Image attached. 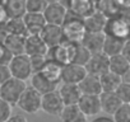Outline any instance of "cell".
Here are the masks:
<instances>
[{
    "instance_id": "cell-31",
    "label": "cell",
    "mask_w": 130,
    "mask_h": 122,
    "mask_svg": "<svg viewBox=\"0 0 130 122\" xmlns=\"http://www.w3.org/2000/svg\"><path fill=\"white\" fill-rule=\"evenodd\" d=\"M113 122H130V106L129 103H122L113 113H112Z\"/></svg>"
},
{
    "instance_id": "cell-25",
    "label": "cell",
    "mask_w": 130,
    "mask_h": 122,
    "mask_svg": "<svg viewBox=\"0 0 130 122\" xmlns=\"http://www.w3.org/2000/svg\"><path fill=\"white\" fill-rule=\"evenodd\" d=\"M126 39H121V38H116L112 36H106L105 34V41H103V46H102V52L111 57L115 55H120L122 51V47L125 45Z\"/></svg>"
},
{
    "instance_id": "cell-3",
    "label": "cell",
    "mask_w": 130,
    "mask_h": 122,
    "mask_svg": "<svg viewBox=\"0 0 130 122\" xmlns=\"http://www.w3.org/2000/svg\"><path fill=\"white\" fill-rule=\"evenodd\" d=\"M8 68H9V71L13 78H17V79H21L24 82H27L31 78V75L33 74L32 69H31L29 56L26 53H19V55L12 56L9 64H8Z\"/></svg>"
},
{
    "instance_id": "cell-40",
    "label": "cell",
    "mask_w": 130,
    "mask_h": 122,
    "mask_svg": "<svg viewBox=\"0 0 130 122\" xmlns=\"http://www.w3.org/2000/svg\"><path fill=\"white\" fill-rule=\"evenodd\" d=\"M57 2H61V0H46V3H57Z\"/></svg>"
},
{
    "instance_id": "cell-14",
    "label": "cell",
    "mask_w": 130,
    "mask_h": 122,
    "mask_svg": "<svg viewBox=\"0 0 130 122\" xmlns=\"http://www.w3.org/2000/svg\"><path fill=\"white\" fill-rule=\"evenodd\" d=\"M40 37L45 42V45L51 48L57 46L62 41V33H61V27L56 24H45L42 31L40 32Z\"/></svg>"
},
{
    "instance_id": "cell-15",
    "label": "cell",
    "mask_w": 130,
    "mask_h": 122,
    "mask_svg": "<svg viewBox=\"0 0 130 122\" xmlns=\"http://www.w3.org/2000/svg\"><path fill=\"white\" fill-rule=\"evenodd\" d=\"M57 93H59L64 106L77 104L80 95H82L79 85L78 84H69V83H62L61 87L57 89Z\"/></svg>"
},
{
    "instance_id": "cell-2",
    "label": "cell",
    "mask_w": 130,
    "mask_h": 122,
    "mask_svg": "<svg viewBox=\"0 0 130 122\" xmlns=\"http://www.w3.org/2000/svg\"><path fill=\"white\" fill-rule=\"evenodd\" d=\"M26 87H27V84L24 80L10 76L3 84H0V98L14 107L17 104L21 94L26 89Z\"/></svg>"
},
{
    "instance_id": "cell-22",
    "label": "cell",
    "mask_w": 130,
    "mask_h": 122,
    "mask_svg": "<svg viewBox=\"0 0 130 122\" xmlns=\"http://www.w3.org/2000/svg\"><path fill=\"white\" fill-rule=\"evenodd\" d=\"M100 103L101 112H106L110 116H112V113L122 104V102L113 92H102L100 94Z\"/></svg>"
},
{
    "instance_id": "cell-6",
    "label": "cell",
    "mask_w": 130,
    "mask_h": 122,
    "mask_svg": "<svg viewBox=\"0 0 130 122\" xmlns=\"http://www.w3.org/2000/svg\"><path fill=\"white\" fill-rule=\"evenodd\" d=\"M103 33L106 36H112L121 39H127L129 36V22L126 18L121 15L108 17L103 28Z\"/></svg>"
},
{
    "instance_id": "cell-8",
    "label": "cell",
    "mask_w": 130,
    "mask_h": 122,
    "mask_svg": "<svg viewBox=\"0 0 130 122\" xmlns=\"http://www.w3.org/2000/svg\"><path fill=\"white\" fill-rule=\"evenodd\" d=\"M62 108H64V103L57 93V89L41 95V111H43L45 113L59 117Z\"/></svg>"
},
{
    "instance_id": "cell-5",
    "label": "cell",
    "mask_w": 130,
    "mask_h": 122,
    "mask_svg": "<svg viewBox=\"0 0 130 122\" xmlns=\"http://www.w3.org/2000/svg\"><path fill=\"white\" fill-rule=\"evenodd\" d=\"M74 43L67 42V41H61L57 46L48 48L46 57L50 60L56 61L60 65H67L69 63H72L73 60V55H74V50H75Z\"/></svg>"
},
{
    "instance_id": "cell-34",
    "label": "cell",
    "mask_w": 130,
    "mask_h": 122,
    "mask_svg": "<svg viewBox=\"0 0 130 122\" xmlns=\"http://www.w3.org/2000/svg\"><path fill=\"white\" fill-rule=\"evenodd\" d=\"M47 57L45 55H32L29 56V63H31V69L32 73H37L42 69V66L45 65Z\"/></svg>"
},
{
    "instance_id": "cell-12",
    "label": "cell",
    "mask_w": 130,
    "mask_h": 122,
    "mask_svg": "<svg viewBox=\"0 0 130 122\" xmlns=\"http://www.w3.org/2000/svg\"><path fill=\"white\" fill-rule=\"evenodd\" d=\"M77 106L79 109L87 116L93 117L100 114L101 112V103H100V95H92V94H82Z\"/></svg>"
},
{
    "instance_id": "cell-21",
    "label": "cell",
    "mask_w": 130,
    "mask_h": 122,
    "mask_svg": "<svg viewBox=\"0 0 130 122\" xmlns=\"http://www.w3.org/2000/svg\"><path fill=\"white\" fill-rule=\"evenodd\" d=\"M59 118L61 122H88V117L79 109L77 104L64 106Z\"/></svg>"
},
{
    "instance_id": "cell-7",
    "label": "cell",
    "mask_w": 130,
    "mask_h": 122,
    "mask_svg": "<svg viewBox=\"0 0 130 122\" xmlns=\"http://www.w3.org/2000/svg\"><path fill=\"white\" fill-rule=\"evenodd\" d=\"M45 22L47 24H56L61 26L65 18L68 17V10L61 2L57 3H47L45 10L42 12Z\"/></svg>"
},
{
    "instance_id": "cell-39",
    "label": "cell",
    "mask_w": 130,
    "mask_h": 122,
    "mask_svg": "<svg viewBox=\"0 0 130 122\" xmlns=\"http://www.w3.org/2000/svg\"><path fill=\"white\" fill-rule=\"evenodd\" d=\"M92 122H113V121H112V118H110V117L101 116V117H97V118H94Z\"/></svg>"
},
{
    "instance_id": "cell-36",
    "label": "cell",
    "mask_w": 130,
    "mask_h": 122,
    "mask_svg": "<svg viewBox=\"0 0 130 122\" xmlns=\"http://www.w3.org/2000/svg\"><path fill=\"white\" fill-rule=\"evenodd\" d=\"M10 76H12V74H10V71H9L8 65L0 64V84H3V83H4L5 80H8Z\"/></svg>"
},
{
    "instance_id": "cell-30",
    "label": "cell",
    "mask_w": 130,
    "mask_h": 122,
    "mask_svg": "<svg viewBox=\"0 0 130 122\" xmlns=\"http://www.w3.org/2000/svg\"><path fill=\"white\" fill-rule=\"evenodd\" d=\"M91 55H92V53H91L84 46H82V45L79 43V45L75 46L72 63H74V64H77V65H80V66H84V65L88 63Z\"/></svg>"
},
{
    "instance_id": "cell-4",
    "label": "cell",
    "mask_w": 130,
    "mask_h": 122,
    "mask_svg": "<svg viewBox=\"0 0 130 122\" xmlns=\"http://www.w3.org/2000/svg\"><path fill=\"white\" fill-rule=\"evenodd\" d=\"M15 106H18V108L24 113L35 114L41 111V94L36 92L31 85L26 87Z\"/></svg>"
},
{
    "instance_id": "cell-20",
    "label": "cell",
    "mask_w": 130,
    "mask_h": 122,
    "mask_svg": "<svg viewBox=\"0 0 130 122\" xmlns=\"http://www.w3.org/2000/svg\"><path fill=\"white\" fill-rule=\"evenodd\" d=\"M29 79H31V87H32L36 92H38L41 95H42V94H46V93H48V92L56 90V89H57V85H59V84H56V83L48 80L47 78H45L40 71L33 73Z\"/></svg>"
},
{
    "instance_id": "cell-11",
    "label": "cell",
    "mask_w": 130,
    "mask_h": 122,
    "mask_svg": "<svg viewBox=\"0 0 130 122\" xmlns=\"http://www.w3.org/2000/svg\"><path fill=\"white\" fill-rule=\"evenodd\" d=\"M65 8H67L68 13H70L73 17L80 19H84L94 10L92 0H68Z\"/></svg>"
},
{
    "instance_id": "cell-13",
    "label": "cell",
    "mask_w": 130,
    "mask_h": 122,
    "mask_svg": "<svg viewBox=\"0 0 130 122\" xmlns=\"http://www.w3.org/2000/svg\"><path fill=\"white\" fill-rule=\"evenodd\" d=\"M48 47L45 45L40 34H27L24 37V53L28 56L32 55H45L47 53Z\"/></svg>"
},
{
    "instance_id": "cell-19",
    "label": "cell",
    "mask_w": 130,
    "mask_h": 122,
    "mask_svg": "<svg viewBox=\"0 0 130 122\" xmlns=\"http://www.w3.org/2000/svg\"><path fill=\"white\" fill-rule=\"evenodd\" d=\"M106 21H107V17L102 12L93 10L88 17L83 19L86 32H103Z\"/></svg>"
},
{
    "instance_id": "cell-24",
    "label": "cell",
    "mask_w": 130,
    "mask_h": 122,
    "mask_svg": "<svg viewBox=\"0 0 130 122\" xmlns=\"http://www.w3.org/2000/svg\"><path fill=\"white\" fill-rule=\"evenodd\" d=\"M82 94H92V95H100L102 93L101 83H100V76L87 74L83 80L78 84Z\"/></svg>"
},
{
    "instance_id": "cell-29",
    "label": "cell",
    "mask_w": 130,
    "mask_h": 122,
    "mask_svg": "<svg viewBox=\"0 0 130 122\" xmlns=\"http://www.w3.org/2000/svg\"><path fill=\"white\" fill-rule=\"evenodd\" d=\"M5 32L12 34H19V36H27V31L24 27V23L22 18H9L5 24Z\"/></svg>"
},
{
    "instance_id": "cell-32",
    "label": "cell",
    "mask_w": 130,
    "mask_h": 122,
    "mask_svg": "<svg viewBox=\"0 0 130 122\" xmlns=\"http://www.w3.org/2000/svg\"><path fill=\"white\" fill-rule=\"evenodd\" d=\"M122 103H130V84L129 82H121L120 85L113 92Z\"/></svg>"
},
{
    "instance_id": "cell-33",
    "label": "cell",
    "mask_w": 130,
    "mask_h": 122,
    "mask_svg": "<svg viewBox=\"0 0 130 122\" xmlns=\"http://www.w3.org/2000/svg\"><path fill=\"white\" fill-rule=\"evenodd\" d=\"M46 5V0H26V13H42Z\"/></svg>"
},
{
    "instance_id": "cell-37",
    "label": "cell",
    "mask_w": 130,
    "mask_h": 122,
    "mask_svg": "<svg viewBox=\"0 0 130 122\" xmlns=\"http://www.w3.org/2000/svg\"><path fill=\"white\" fill-rule=\"evenodd\" d=\"M5 122H28V121H27L26 116L22 114V113H17V114H13L12 113V116Z\"/></svg>"
},
{
    "instance_id": "cell-35",
    "label": "cell",
    "mask_w": 130,
    "mask_h": 122,
    "mask_svg": "<svg viewBox=\"0 0 130 122\" xmlns=\"http://www.w3.org/2000/svg\"><path fill=\"white\" fill-rule=\"evenodd\" d=\"M13 112V106L0 98V122H5Z\"/></svg>"
},
{
    "instance_id": "cell-38",
    "label": "cell",
    "mask_w": 130,
    "mask_h": 122,
    "mask_svg": "<svg viewBox=\"0 0 130 122\" xmlns=\"http://www.w3.org/2000/svg\"><path fill=\"white\" fill-rule=\"evenodd\" d=\"M7 21H8L7 12H5V9H4V5L0 4V26H4Z\"/></svg>"
},
{
    "instance_id": "cell-1",
    "label": "cell",
    "mask_w": 130,
    "mask_h": 122,
    "mask_svg": "<svg viewBox=\"0 0 130 122\" xmlns=\"http://www.w3.org/2000/svg\"><path fill=\"white\" fill-rule=\"evenodd\" d=\"M61 33H62V41H67L74 45H79L86 34V27L83 23V19L73 17L72 18H65L62 22Z\"/></svg>"
},
{
    "instance_id": "cell-18",
    "label": "cell",
    "mask_w": 130,
    "mask_h": 122,
    "mask_svg": "<svg viewBox=\"0 0 130 122\" xmlns=\"http://www.w3.org/2000/svg\"><path fill=\"white\" fill-rule=\"evenodd\" d=\"M105 41L103 32H86L80 45L84 46L91 53L102 52V46Z\"/></svg>"
},
{
    "instance_id": "cell-9",
    "label": "cell",
    "mask_w": 130,
    "mask_h": 122,
    "mask_svg": "<svg viewBox=\"0 0 130 122\" xmlns=\"http://www.w3.org/2000/svg\"><path fill=\"white\" fill-rule=\"evenodd\" d=\"M86 75H87V71L84 66L77 65L74 63H69L67 65H62L61 68L60 82L69 83V84H79Z\"/></svg>"
},
{
    "instance_id": "cell-10",
    "label": "cell",
    "mask_w": 130,
    "mask_h": 122,
    "mask_svg": "<svg viewBox=\"0 0 130 122\" xmlns=\"http://www.w3.org/2000/svg\"><path fill=\"white\" fill-rule=\"evenodd\" d=\"M84 68L87 74L101 76L102 74L108 71V56H106L103 52L92 53Z\"/></svg>"
},
{
    "instance_id": "cell-28",
    "label": "cell",
    "mask_w": 130,
    "mask_h": 122,
    "mask_svg": "<svg viewBox=\"0 0 130 122\" xmlns=\"http://www.w3.org/2000/svg\"><path fill=\"white\" fill-rule=\"evenodd\" d=\"M121 82H122V78L120 75L110 71V70L100 76V83H101L102 92H115Z\"/></svg>"
},
{
    "instance_id": "cell-23",
    "label": "cell",
    "mask_w": 130,
    "mask_h": 122,
    "mask_svg": "<svg viewBox=\"0 0 130 122\" xmlns=\"http://www.w3.org/2000/svg\"><path fill=\"white\" fill-rule=\"evenodd\" d=\"M24 37L26 36L7 33L2 43L4 45V47L13 56L14 55H19V53H24Z\"/></svg>"
},
{
    "instance_id": "cell-26",
    "label": "cell",
    "mask_w": 130,
    "mask_h": 122,
    "mask_svg": "<svg viewBox=\"0 0 130 122\" xmlns=\"http://www.w3.org/2000/svg\"><path fill=\"white\" fill-rule=\"evenodd\" d=\"M61 68H62V65L57 64L56 61H54V60L47 58L46 63H45V65H43L42 69L40 70V73H41L45 78H47L48 80H51V82L59 84V83H60V76H61Z\"/></svg>"
},
{
    "instance_id": "cell-27",
    "label": "cell",
    "mask_w": 130,
    "mask_h": 122,
    "mask_svg": "<svg viewBox=\"0 0 130 122\" xmlns=\"http://www.w3.org/2000/svg\"><path fill=\"white\" fill-rule=\"evenodd\" d=\"M4 9L9 18H22L26 14V0H4Z\"/></svg>"
},
{
    "instance_id": "cell-16",
    "label": "cell",
    "mask_w": 130,
    "mask_h": 122,
    "mask_svg": "<svg viewBox=\"0 0 130 122\" xmlns=\"http://www.w3.org/2000/svg\"><path fill=\"white\" fill-rule=\"evenodd\" d=\"M27 34H40L46 22L42 13H26L22 17Z\"/></svg>"
},
{
    "instance_id": "cell-17",
    "label": "cell",
    "mask_w": 130,
    "mask_h": 122,
    "mask_svg": "<svg viewBox=\"0 0 130 122\" xmlns=\"http://www.w3.org/2000/svg\"><path fill=\"white\" fill-rule=\"evenodd\" d=\"M108 70L120 75L124 80L129 75V71H130V60L122 56L121 53L111 56L108 57Z\"/></svg>"
}]
</instances>
